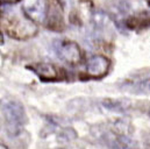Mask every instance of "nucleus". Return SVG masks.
<instances>
[{"label":"nucleus","mask_w":150,"mask_h":149,"mask_svg":"<svg viewBox=\"0 0 150 149\" xmlns=\"http://www.w3.org/2000/svg\"><path fill=\"white\" fill-rule=\"evenodd\" d=\"M0 110L6 120L8 135H18L26 122V112L22 104L13 99H4L0 103Z\"/></svg>","instance_id":"f257e3e1"},{"label":"nucleus","mask_w":150,"mask_h":149,"mask_svg":"<svg viewBox=\"0 0 150 149\" xmlns=\"http://www.w3.org/2000/svg\"><path fill=\"white\" fill-rule=\"evenodd\" d=\"M56 54L63 62L70 65L79 64L83 58V53L78 43H76L74 41H69V40L61 41L57 43Z\"/></svg>","instance_id":"f03ea898"},{"label":"nucleus","mask_w":150,"mask_h":149,"mask_svg":"<svg viewBox=\"0 0 150 149\" xmlns=\"http://www.w3.org/2000/svg\"><path fill=\"white\" fill-rule=\"evenodd\" d=\"M8 23L9 26H7V31L11 36L16 37V38H27V37L34 36L36 34V23H34L27 18L25 20L11 19Z\"/></svg>","instance_id":"7ed1b4c3"},{"label":"nucleus","mask_w":150,"mask_h":149,"mask_svg":"<svg viewBox=\"0 0 150 149\" xmlns=\"http://www.w3.org/2000/svg\"><path fill=\"white\" fill-rule=\"evenodd\" d=\"M111 68V61L103 55H96L86 62V74L91 78H101L106 76Z\"/></svg>","instance_id":"20e7f679"},{"label":"nucleus","mask_w":150,"mask_h":149,"mask_svg":"<svg viewBox=\"0 0 150 149\" xmlns=\"http://www.w3.org/2000/svg\"><path fill=\"white\" fill-rule=\"evenodd\" d=\"M23 15L34 23H41L45 19L44 0H25L22 4Z\"/></svg>","instance_id":"39448f33"},{"label":"nucleus","mask_w":150,"mask_h":149,"mask_svg":"<svg viewBox=\"0 0 150 149\" xmlns=\"http://www.w3.org/2000/svg\"><path fill=\"white\" fill-rule=\"evenodd\" d=\"M43 80H55L59 77V70L51 63H38L29 67Z\"/></svg>","instance_id":"423d86ee"},{"label":"nucleus","mask_w":150,"mask_h":149,"mask_svg":"<svg viewBox=\"0 0 150 149\" xmlns=\"http://www.w3.org/2000/svg\"><path fill=\"white\" fill-rule=\"evenodd\" d=\"M108 145L112 149H136L137 143L128 135L113 134L108 139Z\"/></svg>","instance_id":"0eeeda50"},{"label":"nucleus","mask_w":150,"mask_h":149,"mask_svg":"<svg viewBox=\"0 0 150 149\" xmlns=\"http://www.w3.org/2000/svg\"><path fill=\"white\" fill-rule=\"evenodd\" d=\"M101 105L108 110V111L116 112V113H122L127 111L130 106L129 101L126 99H112V98H106L101 101Z\"/></svg>","instance_id":"6e6552de"},{"label":"nucleus","mask_w":150,"mask_h":149,"mask_svg":"<svg viewBox=\"0 0 150 149\" xmlns=\"http://www.w3.org/2000/svg\"><path fill=\"white\" fill-rule=\"evenodd\" d=\"M91 21L93 23V27L97 29H104L111 23V18L106 12L103 11H96L92 13Z\"/></svg>","instance_id":"1a4fd4ad"},{"label":"nucleus","mask_w":150,"mask_h":149,"mask_svg":"<svg viewBox=\"0 0 150 149\" xmlns=\"http://www.w3.org/2000/svg\"><path fill=\"white\" fill-rule=\"evenodd\" d=\"M49 16L50 20H52L51 23H62V7L58 2L54 1L49 5L48 12H45V18Z\"/></svg>","instance_id":"9d476101"},{"label":"nucleus","mask_w":150,"mask_h":149,"mask_svg":"<svg viewBox=\"0 0 150 149\" xmlns=\"http://www.w3.org/2000/svg\"><path fill=\"white\" fill-rule=\"evenodd\" d=\"M57 139L61 141V142H71L77 139V132H76L74 128L71 127H67V128H63L59 134L57 135Z\"/></svg>","instance_id":"9b49d317"},{"label":"nucleus","mask_w":150,"mask_h":149,"mask_svg":"<svg viewBox=\"0 0 150 149\" xmlns=\"http://www.w3.org/2000/svg\"><path fill=\"white\" fill-rule=\"evenodd\" d=\"M114 127V131H115V134H123V135H127L128 131H129V122L126 121V120H116L113 125Z\"/></svg>","instance_id":"f8f14e48"},{"label":"nucleus","mask_w":150,"mask_h":149,"mask_svg":"<svg viewBox=\"0 0 150 149\" xmlns=\"http://www.w3.org/2000/svg\"><path fill=\"white\" fill-rule=\"evenodd\" d=\"M134 91L136 93H150V78H144L135 84Z\"/></svg>","instance_id":"ddd939ff"},{"label":"nucleus","mask_w":150,"mask_h":149,"mask_svg":"<svg viewBox=\"0 0 150 149\" xmlns=\"http://www.w3.org/2000/svg\"><path fill=\"white\" fill-rule=\"evenodd\" d=\"M2 4H16L19 2L20 0H0Z\"/></svg>","instance_id":"4468645a"},{"label":"nucleus","mask_w":150,"mask_h":149,"mask_svg":"<svg viewBox=\"0 0 150 149\" xmlns=\"http://www.w3.org/2000/svg\"><path fill=\"white\" fill-rule=\"evenodd\" d=\"M0 149H9L6 145H4V143H0Z\"/></svg>","instance_id":"2eb2a0df"},{"label":"nucleus","mask_w":150,"mask_h":149,"mask_svg":"<svg viewBox=\"0 0 150 149\" xmlns=\"http://www.w3.org/2000/svg\"><path fill=\"white\" fill-rule=\"evenodd\" d=\"M147 1H148V2H149V4H150V0H147Z\"/></svg>","instance_id":"dca6fc26"},{"label":"nucleus","mask_w":150,"mask_h":149,"mask_svg":"<svg viewBox=\"0 0 150 149\" xmlns=\"http://www.w3.org/2000/svg\"><path fill=\"white\" fill-rule=\"evenodd\" d=\"M148 149H150V147H149V148H148Z\"/></svg>","instance_id":"f3484780"}]
</instances>
